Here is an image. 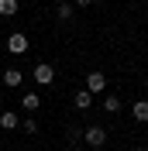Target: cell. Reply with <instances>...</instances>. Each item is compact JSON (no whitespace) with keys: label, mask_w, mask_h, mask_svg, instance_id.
I'll return each instance as SVG.
<instances>
[{"label":"cell","mask_w":148,"mask_h":151,"mask_svg":"<svg viewBox=\"0 0 148 151\" xmlns=\"http://www.w3.org/2000/svg\"><path fill=\"white\" fill-rule=\"evenodd\" d=\"M83 141L90 144V148H103L107 144V127H100V124H90L83 131Z\"/></svg>","instance_id":"6da1fadb"},{"label":"cell","mask_w":148,"mask_h":151,"mask_svg":"<svg viewBox=\"0 0 148 151\" xmlns=\"http://www.w3.org/2000/svg\"><path fill=\"white\" fill-rule=\"evenodd\" d=\"M31 76H35V83H38V86H52V83H55V65L38 62V65L31 69Z\"/></svg>","instance_id":"7a4b0ae2"},{"label":"cell","mask_w":148,"mask_h":151,"mask_svg":"<svg viewBox=\"0 0 148 151\" xmlns=\"http://www.w3.org/2000/svg\"><path fill=\"white\" fill-rule=\"evenodd\" d=\"M31 48V41H28V35H21V31H14V35L7 38V52L10 55H24Z\"/></svg>","instance_id":"3957f363"},{"label":"cell","mask_w":148,"mask_h":151,"mask_svg":"<svg viewBox=\"0 0 148 151\" xmlns=\"http://www.w3.org/2000/svg\"><path fill=\"white\" fill-rule=\"evenodd\" d=\"M86 89H90L93 96H96V93H103V89H107V76H103L100 69H93V72H86Z\"/></svg>","instance_id":"277c9868"},{"label":"cell","mask_w":148,"mask_h":151,"mask_svg":"<svg viewBox=\"0 0 148 151\" xmlns=\"http://www.w3.org/2000/svg\"><path fill=\"white\" fill-rule=\"evenodd\" d=\"M21 83H24V72H21V69H14V65L4 69V86H7V89H17Z\"/></svg>","instance_id":"5b68a950"},{"label":"cell","mask_w":148,"mask_h":151,"mask_svg":"<svg viewBox=\"0 0 148 151\" xmlns=\"http://www.w3.org/2000/svg\"><path fill=\"white\" fill-rule=\"evenodd\" d=\"M17 127H21V117L14 110H4V113H0V131H17Z\"/></svg>","instance_id":"8992f818"},{"label":"cell","mask_w":148,"mask_h":151,"mask_svg":"<svg viewBox=\"0 0 148 151\" xmlns=\"http://www.w3.org/2000/svg\"><path fill=\"white\" fill-rule=\"evenodd\" d=\"M73 103H76V110H90V106H93V93H90V89H76Z\"/></svg>","instance_id":"52a82bcc"},{"label":"cell","mask_w":148,"mask_h":151,"mask_svg":"<svg viewBox=\"0 0 148 151\" xmlns=\"http://www.w3.org/2000/svg\"><path fill=\"white\" fill-rule=\"evenodd\" d=\"M131 117L138 124H148V100H134V106H131Z\"/></svg>","instance_id":"ba28073f"},{"label":"cell","mask_w":148,"mask_h":151,"mask_svg":"<svg viewBox=\"0 0 148 151\" xmlns=\"http://www.w3.org/2000/svg\"><path fill=\"white\" fill-rule=\"evenodd\" d=\"M17 14H21L17 0H0V17H17Z\"/></svg>","instance_id":"9c48e42d"},{"label":"cell","mask_w":148,"mask_h":151,"mask_svg":"<svg viewBox=\"0 0 148 151\" xmlns=\"http://www.w3.org/2000/svg\"><path fill=\"white\" fill-rule=\"evenodd\" d=\"M21 106H24L28 113H35L38 106H41V96H38V93H24V96H21Z\"/></svg>","instance_id":"30bf717a"},{"label":"cell","mask_w":148,"mask_h":151,"mask_svg":"<svg viewBox=\"0 0 148 151\" xmlns=\"http://www.w3.org/2000/svg\"><path fill=\"white\" fill-rule=\"evenodd\" d=\"M65 137H69V144H73V148H79V141H83V127H79V124H69Z\"/></svg>","instance_id":"8fae6325"},{"label":"cell","mask_w":148,"mask_h":151,"mask_svg":"<svg viewBox=\"0 0 148 151\" xmlns=\"http://www.w3.org/2000/svg\"><path fill=\"white\" fill-rule=\"evenodd\" d=\"M103 110H107V113H117V110H120V96L107 93V96H103Z\"/></svg>","instance_id":"7c38bea8"},{"label":"cell","mask_w":148,"mask_h":151,"mask_svg":"<svg viewBox=\"0 0 148 151\" xmlns=\"http://www.w3.org/2000/svg\"><path fill=\"white\" fill-rule=\"evenodd\" d=\"M73 14H76V10L69 7V4H59V7H55V17L62 21V24H65V21H73Z\"/></svg>","instance_id":"4fadbf2b"},{"label":"cell","mask_w":148,"mask_h":151,"mask_svg":"<svg viewBox=\"0 0 148 151\" xmlns=\"http://www.w3.org/2000/svg\"><path fill=\"white\" fill-rule=\"evenodd\" d=\"M21 131H24V134H38V120H35V117L21 120Z\"/></svg>","instance_id":"5bb4252c"},{"label":"cell","mask_w":148,"mask_h":151,"mask_svg":"<svg viewBox=\"0 0 148 151\" xmlns=\"http://www.w3.org/2000/svg\"><path fill=\"white\" fill-rule=\"evenodd\" d=\"M90 4H93V0H76V7H90Z\"/></svg>","instance_id":"9a60e30c"},{"label":"cell","mask_w":148,"mask_h":151,"mask_svg":"<svg viewBox=\"0 0 148 151\" xmlns=\"http://www.w3.org/2000/svg\"><path fill=\"white\" fill-rule=\"evenodd\" d=\"M0 113H4V100H0Z\"/></svg>","instance_id":"2e32d148"},{"label":"cell","mask_w":148,"mask_h":151,"mask_svg":"<svg viewBox=\"0 0 148 151\" xmlns=\"http://www.w3.org/2000/svg\"><path fill=\"white\" fill-rule=\"evenodd\" d=\"M55 4H69V0H55Z\"/></svg>","instance_id":"e0dca14e"},{"label":"cell","mask_w":148,"mask_h":151,"mask_svg":"<svg viewBox=\"0 0 148 151\" xmlns=\"http://www.w3.org/2000/svg\"><path fill=\"white\" fill-rule=\"evenodd\" d=\"M134 151H148V148H134Z\"/></svg>","instance_id":"ac0fdd59"},{"label":"cell","mask_w":148,"mask_h":151,"mask_svg":"<svg viewBox=\"0 0 148 151\" xmlns=\"http://www.w3.org/2000/svg\"><path fill=\"white\" fill-rule=\"evenodd\" d=\"M73 151H83V148H73Z\"/></svg>","instance_id":"d6986e66"}]
</instances>
